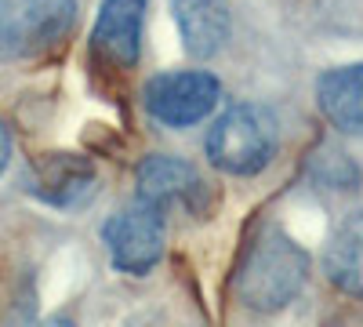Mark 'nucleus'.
<instances>
[{
  "instance_id": "obj_1",
  "label": "nucleus",
  "mask_w": 363,
  "mask_h": 327,
  "mask_svg": "<svg viewBox=\"0 0 363 327\" xmlns=\"http://www.w3.org/2000/svg\"><path fill=\"white\" fill-rule=\"evenodd\" d=\"M309 277V255L280 226H262L236 273L240 302L255 313H277L298 299Z\"/></svg>"
},
{
  "instance_id": "obj_2",
  "label": "nucleus",
  "mask_w": 363,
  "mask_h": 327,
  "mask_svg": "<svg viewBox=\"0 0 363 327\" xmlns=\"http://www.w3.org/2000/svg\"><path fill=\"white\" fill-rule=\"evenodd\" d=\"M280 145V124L265 106L240 102L207 131V160L225 174H258Z\"/></svg>"
},
{
  "instance_id": "obj_3",
  "label": "nucleus",
  "mask_w": 363,
  "mask_h": 327,
  "mask_svg": "<svg viewBox=\"0 0 363 327\" xmlns=\"http://www.w3.org/2000/svg\"><path fill=\"white\" fill-rule=\"evenodd\" d=\"M77 18V0H0V62H29L58 48Z\"/></svg>"
},
{
  "instance_id": "obj_4",
  "label": "nucleus",
  "mask_w": 363,
  "mask_h": 327,
  "mask_svg": "<svg viewBox=\"0 0 363 327\" xmlns=\"http://www.w3.org/2000/svg\"><path fill=\"white\" fill-rule=\"evenodd\" d=\"M222 87L207 70H182V73H160L145 84L142 102L153 121L167 128H189L218 106Z\"/></svg>"
},
{
  "instance_id": "obj_5",
  "label": "nucleus",
  "mask_w": 363,
  "mask_h": 327,
  "mask_svg": "<svg viewBox=\"0 0 363 327\" xmlns=\"http://www.w3.org/2000/svg\"><path fill=\"white\" fill-rule=\"evenodd\" d=\"M102 244L120 273L145 277L164 255V215L138 200L102 226Z\"/></svg>"
},
{
  "instance_id": "obj_6",
  "label": "nucleus",
  "mask_w": 363,
  "mask_h": 327,
  "mask_svg": "<svg viewBox=\"0 0 363 327\" xmlns=\"http://www.w3.org/2000/svg\"><path fill=\"white\" fill-rule=\"evenodd\" d=\"M135 186H138V200L157 207V211H189V215H200L203 204H207V182L203 174L182 157H167V153H157V157H145L135 171Z\"/></svg>"
},
{
  "instance_id": "obj_7",
  "label": "nucleus",
  "mask_w": 363,
  "mask_h": 327,
  "mask_svg": "<svg viewBox=\"0 0 363 327\" xmlns=\"http://www.w3.org/2000/svg\"><path fill=\"white\" fill-rule=\"evenodd\" d=\"M26 189L51 207H77L95 193V167L77 153H51L29 167Z\"/></svg>"
},
{
  "instance_id": "obj_8",
  "label": "nucleus",
  "mask_w": 363,
  "mask_h": 327,
  "mask_svg": "<svg viewBox=\"0 0 363 327\" xmlns=\"http://www.w3.org/2000/svg\"><path fill=\"white\" fill-rule=\"evenodd\" d=\"M142 18L145 0H102L95 22V51L113 66H135L142 51Z\"/></svg>"
},
{
  "instance_id": "obj_9",
  "label": "nucleus",
  "mask_w": 363,
  "mask_h": 327,
  "mask_svg": "<svg viewBox=\"0 0 363 327\" xmlns=\"http://www.w3.org/2000/svg\"><path fill=\"white\" fill-rule=\"evenodd\" d=\"M171 15L186 40V51L196 58L218 55L229 40V0H171Z\"/></svg>"
},
{
  "instance_id": "obj_10",
  "label": "nucleus",
  "mask_w": 363,
  "mask_h": 327,
  "mask_svg": "<svg viewBox=\"0 0 363 327\" xmlns=\"http://www.w3.org/2000/svg\"><path fill=\"white\" fill-rule=\"evenodd\" d=\"M323 116L345 135H363V62L335 66L316 80Z\"/></svg>"
},
{
  "instance_id": "obj_11",
  "label": "nucleus",
  "mask_w": 363,
  "mask_h": 327,
  "mask_svg": "<svg viewBox=\"0 0 363 327\" xmlns=\"http://www.w3.org/2000/svg\"><path fill=\"white\" fill-rule=\"evenodd\" d=\"M323 273L342 294L363 299V211L345 215L327 240Z\"/></svg>"
},
{
  "instance_id": "obj_12",
  "label": "nucleus",
  "mask_w": 363,
  "mask_h": 327,
  "mask_svg": "<svg viewBox=\"0 0 363 327\" xmlns=\"http://www.w3.org/2000/svg\"><path fill=\"white\" fill-rule=\"evenodd\" d=\"M8 160H11V135H8V128H4V121H0V174H4V167H8Z\"/></svg>"
},
{
  "instance_id": "obj_13",
  "label": "nucleus",
  "mask_w": 363,
  "mask_h": 327,
  "mask_svg": "<svg viewBox=\"0 0 363 327\" xmlns=\"http://www.w3.org/2000/svg\"><path fill=\"white\" fill-rule=\"evenodd\" d=\"M128 327H171V323H164V320H157V316H138V320H131Z\"/></svg>"
}]
</instances>
